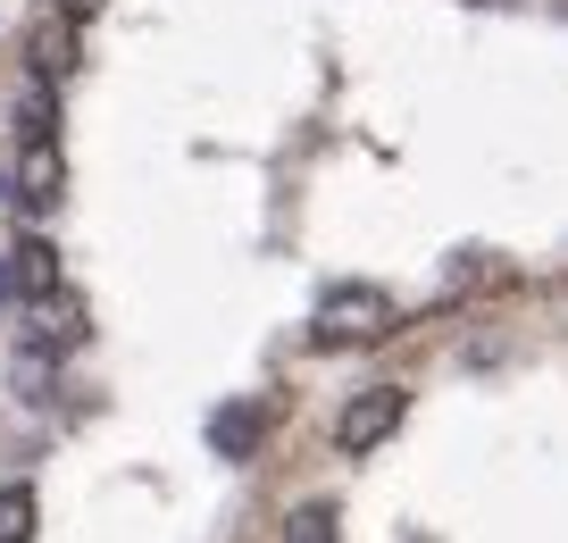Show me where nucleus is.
<instances>
[{"instance_id": "f257e3e1", "label": "nucleus", "mask_w": 568, "mask_h": 543, "mask_svg": "<svg viewBox=\"0 0 568 543\" xmlns=\"http://www.w3.org/2000/svg\"><path fill=\"white\" fill-rule=\"evenodd\" d=\"M393 293L385 284H326L318 293V343H376V334H393Z\"/></svg>"}, {"instance_id": "f03ea898", "label": "nucleus", "mask_w": 568, "mask_h": 543, "mask_svg": "<svg viewBox=\"0 0 568 543\" xmlns=\"http://www.w3.org/2000/svg\"><path fill=\"white\" fill-rule=\"evenodd\" d=\"M402 410H409V393H402V385H368V393H352V402H343V419H335V443H343V452H376V443L402 426Z\"/></svg>"}, {"instance_id": "7ed1b4c3", "label": "nucleus", "mask_w": 568, "mask_h": 543, "mask_svg": "<svg viewBox=\"0 0 568 543\" xmlns=\"http://www.w3.org/2000/svg\"><path fill=\"white\" fill-rule=\"evenodd\" d=\"M260 435H267V410L260 402H226L210 419V452L217 460H251V452H260Z\"/></svg>"}, {"instance_id": "20e7f679", "label": "nucleus", "mask_w": 568, "mask_h": 543, "mask_svg": "<svg viewBox=\"0 0 568 543\" xmlns=\"http://www.w3.org/2000/svg\"><path fill=\"white\" fill-rule=\"evenodd\" d=\"M9 201H26V210H51L59 201V151L51 142H26V168L9 175Z\"/></svg>"}, {"instance_id": "39448f33", "label": "nucleus", "mask_w": 568, "mask_h": 543, "mask_svg": "<svg viewBox=\"0 0 568 543\" xmlns=\"http://www.w3.org/2000/svg\"><path fill=\"white\" fill-rule=\"evenodd\" d=\"M9 276H18L26 301H51V293H59V251L42 243V234H26V243L9 251Z\"/></svg>"}, {"instance_id": "423d86ee", "label": "nucleus", "mask_w": 568, "mask_h": 543, "mask_svg": "<svg viewBox=\"0 0 568 543\" xmlns=\"http://www.w3.org/2000/svg\"><path fill=\"white\" fill-rule=\"evenodd\" d=\"M335 502H302V510H284V526H276V543H335Z\"/></svg>"}, {"instance_id": "0eeeda50", "label": "nucleus", "mask_w": 568, "mask_h": 543, "mask_svg": "<svg viewBox=\"0 0 568 543\" xmlns=\"http://www.w3.org/2000/svg\"><path fill=\"white\" fill-rule=\"evenodd\" d=\"M0 543H34V485H0Z\"/></svg>"}, {"instance_id": "6e6552de", "label": "nucleus", "mask_w": 568, "mask_h": 543, "mask_svg": "<svg viewBox=\"0 0 568 543\" xmlns=\"http://www.w3.org/2000/svg\"><path fill=\"white\" fill-rule=\"evenodd\" d=\"M101 9H109V0H59V26H92Z\"/></svg>"}, {"instance_id": "1a4fd4ad", "label": "nucleus", "mask_w": 568, "mask_h": 543, "mask_svg": "<svg viewBox=\"0 0 568 543\" xmlns=\"http://www.w3.org/2000/svg\"><path fill=\"white\" fill-rule=\"evenodd\" d=\"M9 293H18V276H9V251H0V301H9Z\"/></svg>"}, {"instance_id": "9d476101", "label": "nucleus", "mask_w": 568, "mask_h": 543, "mask_svg": "<svg viewBox=\"0 0 568 543\" xmlns=\"http://www.w3.org/2000/svg\"><path fill=\"white\" fill-rule=\"evenodd\" d=\"M0 201H9V168H0Z\"/></svg>"}]
</instances>
